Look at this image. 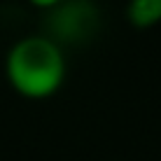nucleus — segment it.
I'll use <instances>...</instances> for the list:
<instances>
[{
  "mask_svg": "<svg viewBox=\"0 0 161 161\" xmlns=\"http://www.w3.org/2000/svg\"><path fill=\"white\" fill-rule=\"evenodd\" d=\"M5 73L21 96H52L65 80V54L42 33L21 37L7 52Z\"/></svg>",
  "mask_w": 161,
  "mask_h": 161,
  "instance_id": "obj_1",
  "label": "nucleus"
},
{
  "mask_svg": "<svg viewBox=\"0 0 161 161\" xmlns=\"http://www.w3.org/2000/svg\"><path fill=\"white\" fill-rule=\"evenodd\" d=\"M103 12L96 0H61L54 7L44 9L42 35L54 44L82 47L101 33Z\"/></svg>",
  "mask_w": 161,
  "mask_h": 161,
  "instance_id": "obj_2",
  "label": "nucleus"
},
{
  "mask_svg": "<svg viewBox=\"0 0 161 161\" xmlns=\"http://www.w3.org/2000/svg\"><path fill=\"white\" fill-rule=\"evenodd\" d=\"M126 16L136 28H149L161 21V0H129Z\"/></svg>",
  "mask_w": 161,
  "mask_h": 161,
  "instance_id": "obj_3",
  "label": "nucleus"
},
{
  "mask_svg": "<svg viewBox=\"0 0 161 161\" xmlns=\"http://www.w3.org/2000/svg\"><path fill=\"white\" fill-rule=\"evenodd\" d=\"M28 3H33L35 7H40V9H49V7H54L56 3H61V0H28Z\"/></svg>",
  "mask_w": 161,
  "mask_h": 161,
  "instance_id": "obj_4",
  "label": "nucleus"
}]
</instances>
